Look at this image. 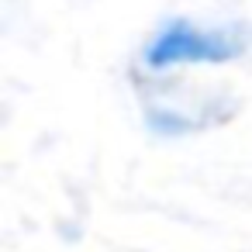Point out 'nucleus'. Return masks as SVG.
Returning <instances> with one entry per match:
<instances>
[{
	"instance_id": "obj_1",
	"label": "nucleus",
	"mask_w": 252,
	"mask_h": 252,
	"mask_svg": "<svg viewBox=\"0 0 252 252\" xmlns=\"http://www.w3.org/2000/svg\"><path fill=\"white\" fill-rule=\"evenodd\" d=\"M252 45V28L245 25H200L173 18L152 32L142 49L149 73H169L176 66H221L245 56Z\"/></svg>"
}]
</instances>
